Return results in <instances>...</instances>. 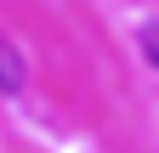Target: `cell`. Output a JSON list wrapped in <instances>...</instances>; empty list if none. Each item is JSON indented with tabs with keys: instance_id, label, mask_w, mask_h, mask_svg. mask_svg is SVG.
I'll return each instance as SVG.
<instances>
[{
	"instance_id": "1",
	"label": "cell",
	"mask_w": 159,
	"mask_h": 153,
	"mask_svg": "<svg viewBox=\"0 0 159 153\" xmlns=\"http://www.w3.org/2000/svg\"><path fill=\"white\" fill-rule=\"evenodd\" d=\"M29 91V57L17 51V40L0 34V97H23Z\"/></svg>"
},
{
	"instance_id": "2",
	"label": "cell",
	"mask_w": 159,
	"mask_h": 153,
	"mask_svg": "<svg viewBox=\"0 0 159 153\" xmlns=\"http://www.w3.org/2000/svg\"><path fill=\"white\" fill-rule=\"evenodd\" d=\"M136 46H142V57H148V68H159V17H148V23L136 28Z\"/></svg>"
}]
</instances>
